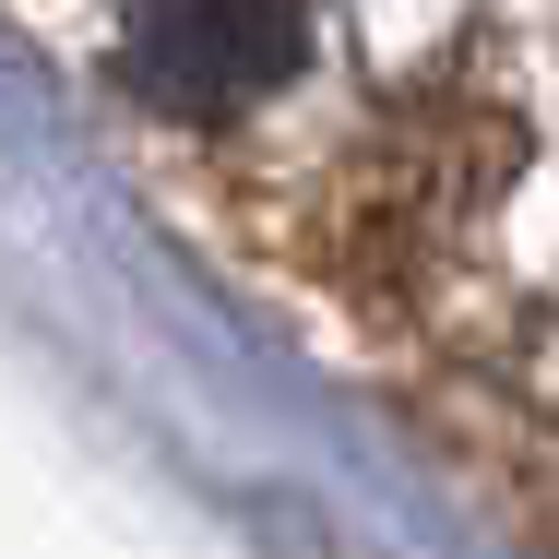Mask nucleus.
Here are the masks:
<instances>
[{"label": "nucleus", "mask_w": 559, "mask_h": 559, "mask_svg": "<svg viewBox=\"0 0 559 559\" xmlns=\"http://www.w3.org/2000/svg\"><path fill=\"white\" fill-rule=\"evenodd\" d=\"M310 36V0H131V72L179 108H226L274 84Z\"/></svg>", "instance_id": "f257e3e1"}]
</instances>
